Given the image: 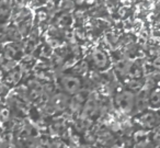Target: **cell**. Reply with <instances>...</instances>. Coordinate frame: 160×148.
I'll use <instances>...</instances> for the list:
<instances>
[{
  "instance_id": "cell-1",
  "label": "cell",
  "mask_w": 160,
  "mask_h": 148,
  "mask_svg": "<svg viewBox=\"0 0 160 148\" xmlns=\"http://www.w3.org/2000/svg\"><path fill=\"white\" fill-rule=\"evenodd\" d=\"M135 104V95L131 91H123L116 97V105L123 112H131Z\"/></svg>"
},
{
  "instance_id": "cell-2",
  "label": "cell",
  "mask_w": 160,
  "mask_h": 148,
  "mask_svg": "<svg viewBox=\"0 0 160 148\" xmlns=\"http://www.w3.org/2000/svg\"><path fill=\"white\" fill-rule=\"evenodd\" d=\"M60 86L69 94L77 93L81 88V81L78 77L72 75H64L60 78Z\"/></svg>"
},
{
  "instance_id": "cell-3",
  "label": "cell",
  "mask_w": 160,
  "mask_h": 148,
  "mask_svg": "<svg viewBox=\"0 0 160 148\" xmlns=\"http://www.w3.org/2000/svg\"><path fill=\"white\" fill-rule=\"evenodd\" d=\"M92 63H93V65L97 68L104 69L109 66L110 62H109V58H108V55L104 52L100 51V49H97L92 54Z\"/></svg>"
},
{
  "instance_id": "cell-4",
  "label": "cell",
  "mask_w": 160,
  "mask_h": 148,
  "mask_svg": "<svg viewBox=\"0 0 160 148\" xmlns=\"http://www.w3.org/2000/svg\"><path fill=\"white\" fill-rule=\"evenodd\" d=\"M10 0H0V22H5L10 16Z\"/></svg>"
},
{
  "instance_id": "cell-5",
  "label": "cell",
  "mask_w": 160,
  "mask_h": 148,
  "mask_svg": "<svg viewBox=\"0 0 160 148\" xmlns=\"http://www.w3.org/2000/svg\"><path fill=\"white\" fill-rule=\"evenodd\" d=\"M140 122H142L144 125L148 126V127H152L156 124V122H157V119H156L155 115L151 114V113H147V114L142 115V119H140Z\"/></svg>"
},
{
  "instance_id": "cell-6",
  "label": "cell",
  "mask_w": 160,
  "mask_h": 148,
  "mask_svg": "<svg viewBox=\"0 0 160 148\" xmlns=\"http://www.w3.org/2000/svg\"><path fill=\"white\" fill-rule=\"evenodd\" d=\"M149 104H151V106L153 108H159L160 106V94L158 92H152L149 95Z\"/></svg>"
},
{
  "instance_id": "cell-7",
  "label": "cell",
  "mask_w": 160,
  "mask_h": 148,
  "mask_svg": "<svg viewBox=\"0 0 160 148\" xmlns=\"http://www.w3.org/2000/svg\"><path fill=\"white\" fill-rule=\"evenodd\" d=\"M87 68H88V65L86 62H81V63H78L77 65L75 66L73 68V71L77 74H83L87 71Z\"/></svg>"
},
{
  "instance_id": "cell-8",
  "label": "cell",
  "mask_w": 160,
  "mask_h": 148,
  "mask_svg": "<svg viewBox=\"0 0 160 148\" xmlns=\"http://www.w3.org/2000/svg\"><path fill=\"white\" fill-rule=\"evenodd\" d=\"M9 78H11V80H10L11 82H17L18 79H20V71H11L7 79H9Z\"/></svg>"
},
{
  "instance_id": "cell-9",
  "label": "cell",
  "mask_w": 160,
  "mask_h": 148,
  "mask_svg": "<svg viewBox=\"0 0 160 148\" xmlns=\"http://www.w3.org/2000/svg\"><path fill=\"white\" fill-rule=\"evenodd\" d=\"M158 148H160V147H158Z\"/></svg>"
}]
</instances>
